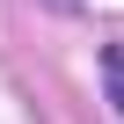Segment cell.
Instances as JSON below:
<instances>
[{"mask_svg": "<svg viewBox=\"0 0 124 124\" xmlns=\"http://www.w3.org/2000/svg\"><path fill=\"white\" fill-rule=\"evenodd\" d=\"M102 73H109V102H117V117H124V44L102 51Z\"/></svg>", "mask_w": 124, "mask_h": 124, "instance_id": "cell-1", "label": "cell"}]
</instances>
